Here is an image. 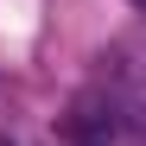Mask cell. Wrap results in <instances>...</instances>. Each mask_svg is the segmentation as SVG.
<instances>
[{
    "label": "cell",
    "mask_w": 146,
    "mask_h": 146,
    "mask_svg": "<svg viewBox=\"0 0 146 146\" xmlns=\"http://www.w3.org/2000/svg\"><path fill=\"white\" fill-rule=\"evenodd\" d=\"M64 140L70 146H133V121H127V108L114 95L83 89L70 102V114H64Z\"/></svg>",
    "instance_id": "1"
},
{
    "label": "cell",
    "mask_w": 146,
    "mask_h": 146,
    "mask_svg": "<svg viewBox=\"0 0 146 146\" xmlns=\"http://www.w3.org/2000/svg\"><path fill=\"white\" fill-rule=\"evenodd\" d=\"M133 7H146V0H133Z\"/></svg>",
    "instance_id": "2"
},
{
    "label": "cell",
    "mask_w": 146,
    "mask_h": 146,
    "mask_svg": "<svg viewBox=\"0 0 146 146\" xmlns=\"http://www.w3.org/2000/svg\"><path fill=\"white\" fill-rule=\"evenodd\" d=\"M0 146H13V140H0Z\"/></svg>",
    "instance_id": "3"
}]
</instances>
